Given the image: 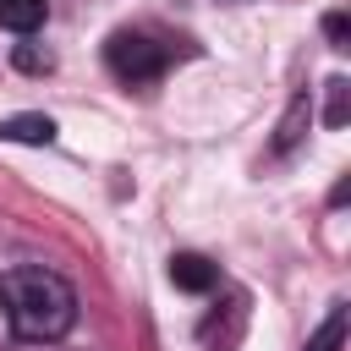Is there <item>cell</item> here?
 Returning a JSON list of instances; mask_svg holds the SVG:
<instances>
[{"mask_svg":"<svg viewBox=\"0 0 351 351\" xmlns=\"http://www.w3.org/2000/svg\"><path fill=\"white\" fill-rule=\"evenodd\" d=\"M0 313L11 324L16 340L49 346L77 324V291L55 274V269H11L0 274Z\"/></svg>","mask_w":351,"mask_h":351,"instance_id":"6da1fadb","label":"cell"},{"mask_svg":"<svg viewBox=\"0 0 351 351\" xmlns=\"http://www.w3.org/2000/svg\"><path fill=\"white\" fill-rule=\"evenodd\" d=\"M104 66L121 77V82H154L159 71H165V49L148 38V33H110V44H104Z\"/></svg>","mask_w":351,"mask_h":351,"instance_id":"7a4b0ae2","label":"cell"},{"mask_svg":"<svg viewBox=\"0 0 351 351\" xmlns=\"http://www.w3.org/2000/svg\"><path fill=\"white\" fill-rule=\"evenodd\" d=\"M241 329H247V296H230V302H225V318H219V313H208L197 335H203V346H208V351H236Z\"/></svg>","mask_w":351,"mask_h":351,"instance_id":"3957f363","label":"cell"},{"mask_svg":"<svg viewBox=\"0 0 351 351\" xmlns=\"http://www.w3.org/2000/svg\"><path fill=\"white\" fill-rule=\"evenodd\" d=\"M170 280H176L181 291H214L219 269H214L203 252H176V258H170Z\"/></svg>","mask_w":351,"mask_h":351,"instance_id":"277c9868","label":"cell"},{"mask_svg":"<svg viewBox=\"0 0 351 351\" xmlns=\"http://www.w3.org/2000/svg\"><path fill=\"white\" fill-rule=\"evenodd\" d=\"M307 121H313V99H307V93H296V99H291V110L280 115V132H274V154H291V148L307 137Z\"/></svg>","mask_w":351,"mask_h":351,"instance_id":"5b68a950","label":"cell"},{"mask_svg":"<svg viewBox=\"0 0 351 351\" xmlns=\"http://www.w3.org/2000/svg\"><path fill=\"white\" fill-rule=\"evenodd\" d=\"M0 143H33V148H44V143H55V121L49 115H11V121H0Z\"/></svg>","mask_w":351,"mask_h":351,"instance_id":"8992f818","label":"cell"},{"mask_svg":"<svg viewBox=\"0 0 351 351\" xmlns=\"http://www.w3.org/2000/svg\"><path fill=\"white\" fill-rule=\"evenodd\" d=\"M44 16H49L44 0H0V27L5 33H33V27H44Z\"/></svg>","mask_w":351,"mask_h":351,"instance_id":"52a82bcc","label":"cell"},{"mask_svg":"<svg viewBox=\"0 0 351 351\" xmlns=\"http://www.w3.org/2000/svg\"><path fill=\"white\" fill-rule=\"evenodd\" d=\"M340 340H346V307H335V313L318 324V335L307 340V351H340Z\"/></svg>","mask_w":351,"mask_h":351,"instance_id":"ba28073f","label":"cell"},{"mask_svg":"<svg viewBox=\"0 0 351 351\" xmlns=\"http://www.w3.org/2000/svg\"><path fill=\"white\" fill-rule=\"evenodd\" d=\"M346 93H351V82H346V77H329V110H324L329 126H346V115H351V110H346Z\"/></svg>","mask_w":351,"mask_h":351,"instance_id":"9c48e42d","label":"cell"},{"mask_svg":"<svg viewBox=\"0 0 351 351\" xmlns=\"http://www.w3.org/2000/svg\"><path fill=\"white\" fill-rule=\"evenodd\" d=\"M16 66H22V71H49V55H38V49L22 44V49H16Z\"/></svg>","mask_w":351,"mask_h":351,"instance_id":"30bf717a","label":"cell"},{"mask_svg":"<svg viewBox=\"0 0 351 351\" xmlns=\"http://www.w3.org/2000/svg\"><path fill=\"white\" fill-rule=\"evenodd\" d=\"M324 33H329L335 44H346V16H324Z\"/></svg>","mask_w":351,"mask_h":351,"instance_id":"8fae6325","label":"cell"}]
</instances>
